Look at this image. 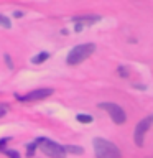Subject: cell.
I'll return each instance as SVG.
<instances>
[{
  "label": "cell",
  "mask_w": 153,
  "mask_h": 158,
  "mask_svg": "<svg viewBox=\"0 0 153 158\" xmlns=\"http://www.w3.org/2000/svg\"><path fill=\"white\" fill-rule=\"evenodd\" d=\"M94 155L96 158H120L122 153L117 145L105 138H94Z\"/></svg>",
  "instance_id": "cell-1"
},
{
  "label": "cell",
  "mask_w": 153,
  "mask_h": 158,
  "mask_svg": "<svg viewBox=\"0 0 153 158\" xmlns=\"http://www.w3.org/2000/svg\"><path fill=\"white\" fill-rule=\"evenodd\" d=\"M92 53H96V44L94 43L77 44V46H74L71 51H69L68 58H66V63L69 66H77L79 63H82L84 59H87Z\"/></svg>",
  "instance_id": "cell-2"
},
{
  "label": "cell",
  "mask_w": 153,
  "mask_h": 158,
  "mask_svg": "<svg viewBox=\"0 0 153 158\" xmlns=\"http://www.w3.org/2000/svg\"><path fill=\"white\" fill-rule=\"evenodd\" d=\"M36 147L41 148V152L49 158H66V152H64V147L59 145V143L49 140V138H38L36 140Z\"/></svg>",
  "instance_id": "cell-3"
},
{
  "label": "cell",
  "mask_w": 153,
  "mask_h": 158,
  "mask_svg": "<svg viewBox=\"0 0 153 158\" xmlns=\"http://www.w3.org/2000/svg\"><path fill=\"white\" fill-rule=\"evenodd\" d=\"M99 107L104 109V110L109 112V115L112 117V120L115 123H123L127 120V115L125 112H123V109L118 106V104H114V102H102L99 104Z\"/></svg>",
  "instance_id": "cell-4"
},
{
  "label": "cell",
  "mask_w": 153,
  "mask_h": 158,
  "mask_svg": "<svg viewBox=\"0 0 153 158\" xmlns=\"http://www.w3.org/2000/svg\"><path fill=\"white\" fill-rule=\"evenodd\" d=\"M151 125L150 117H145L143 120H140L135 127V132H133V142H135L137 147H143V142H145V135L148 132V128Z\"/></svg>",
  "instance_id": "cell-5"
},
{
  "label": "cell",
  "mask_w": 153,
  "mask_h": 158,
  "mask_svg": "<svg viewBox=\"0 0 153 158\" xmlns=\"http://www.w3.org/2000/svg\"><path fill=\"white\" fill-rule=\"evenodd\" d=\"M54 91L51 87H44V89H36V91H31V92H28L27 96H23V97H18L20 101H23V102H31V101H41V99L44 97H48V96H51Z\"/></svg>",
  "instance_id": "cell-6"
},
{
  "label": "cell",
  "mask_w": 153,
  "mask_h": 158,
  "mask_svg": "<svg viewBox=\"0 0 153 158\" xmlns=\"http://www.w3.org/2000/svg\"><path fill=\"white\" fill-rule=\"evenodd\" d=\"M72 22L76 25H81V27H89V25L99 22V17H96V15H82V17H74Z\"/></svg>",
  "instance_id": "cell-7"
},
{
  "label": "cell",
  "mask_w": 153,
  "mask_h": 158,
  "mask_svg": "<svg viewBox=\"0 0 153 158\" xmlns=\"http://www.w3.org/2000/svg\"><path fill=\"white\" fill-rule=\"evenodd\" d=\"M48 58H49V53H46V51H43V53H39L38 56H35V58H33V63H35V64L44 63V61H46Z\"/></svg>",
  "instance_id": "cell-8"
},
{
  "label": "cell",
  "mask_w": 153,
  "mask_h": 158,
  "mask_svg": "<svg viewBox=\"0 0 153 158\" xmlns=\"http://www.w3.org/2000/svg\"><path fill=\"white\" fill-rule=\"evenodd\" d=\"M64 152H69V153H84V150L82 148H79V147H74V145H66L64 147Z\"/></svg>",
  "instance_id": "cell-9"
},
{
  "label": "cell",
  "mask_w": 153,
  "mask_h": 158,
  "mask_svg": "<svg viewBox=\"0 0 153 158\" xmlns=\"http://www.w3.org/2000/svg\"><path fill=\"white\" fill-rule=\"evenodd\" d=\"M76 118H77V120L81 122V123H91V122H92V117L87 115V114H79Z\"/></svg>",
  "instance_id": "cell-10"
},
{
  "label": "cell",
  "mask_w": 153,
  "mask_h": 158,
  "mask_svg": "<svg viewBox=\"0 0 153 158\" xmlns=\"http://www.w3.org/2000/svg\"><path fill=\"white\" fill-rule=\"evenodd\" d=\"M0 25H2L3 28H12V23H10V20L5 17V15H0Z\"/></svg>",
  "instance_id": "cell-11"
},
{
  "label": "cell",
  "mask_w": 153,
  "mask_h": 158,
  "mask_svg": "<svg viewBox=\"0 0 153 158\" xmlns=\"http://www.w3.org/2000/svg\"><path fill=\"white\" fill-rule=\"evenodd\" d=\"M35 150H36V143H30L28 148H27V156L31 158V156L35 155Z\"/></svg>",
  "instance_id": "cell-12"
},
{
  "label": "cell",
  "mask_w": 153,
  "mask_h": 158,
  "mask_svg": "<svg viewBox=\"0 0 153 158\" xmlns=\"http://www.w3.org/2000/svg\"><path fill=\"white\" fill-rule=\"evenodd\" d=\"M3 152L8 158H20V153L17 150H3Z\"/></svg>",
  "instance_id": "cell-13"
},
{
  "label": "cell",
  "mask_w": 153,
  "mask_h": 158,
  "mask_svg": "<svg viewBox=\"0 0 153 158\" xmlns=\"http://www.w3.org/2000/svg\"><path fill=\"white\" fill-rule=\"evenodd\" d=\"M118 74H120V76H123V77H127V76H128V71H127L123 66H120V68H118Z\"/></svg>",
  "instance_id": "cell-14"
},
{
  "label": "cell",
  "mask_w": 153,
  "mask_h": 158,
  "mask_svg": "<svg viewBox=\"0 0 153 158\" xmlns=\"http://www.w3.org/2000/svg\"><path fill=\"white\" fill-rule=\"evenodd\" d=\"M10 138H3V140H0V150H5V143H7Z\"/></svg>",
  "instance_id": "cell-15"
},
{
  "label": "cell",
  "mask_w": 153,
  "mask_h": 158,
  "mask_svg": "<svg viewBox=\"0 0 153 158\" xmlns=\"http://www.w3.org/2000/svg\"><path fill=\"white\" fill-rule=\"evenodd\" d=\"M5 112H7V107H5V104H0V115H3Z\"/></svg>",
  "instance_id": "cell-16"
},
{
  "label": "cell",
  "mask_w": 153,
  "mask_h": 158,
  "mask_svg": "<svg viewBox=\"0 0 153 158\" xmlns=\"http://www.w3.org/2000/svg\"><path fill=\"white\" fill-rule=\"evenodd\" d=\"M5 61H7V64H8V68H13V64H12V61H10V58L5 54Z\"/></svg>",
  "instance_id": "cell-17"
},
{
  "label": "cell",
  "mask_w": 153,
  "mask_h": 158,
  "mask_svg": "<svg viewBox=\"0 0 153 158\" xmlns=\"http://www.w3.org/2000/svg\"><path fill=\"white\" fill-rule=\"evenodd\" d=\"M13 15H15V18H17V17H18V18H20V17H22V15H23V13H22V12H15V13H13Z\"/></svg>",
  "instance_id": "cell-18"
},
{
  "label": "cell",
  "mask_w": 153,
  "mask_h": 158,
  "mask_svg": "<svg viewBox=\"0 0 153 158\" xmlns=\"http://www.w3.org/2000/svg\"><path fill=\"white\" fill-rule=\"evenodd\" d=\"M150 120H151V123H153V115H151V117H150Z\"/></svg>",
  "instance_id": "cell-19"
}]
</instances>
